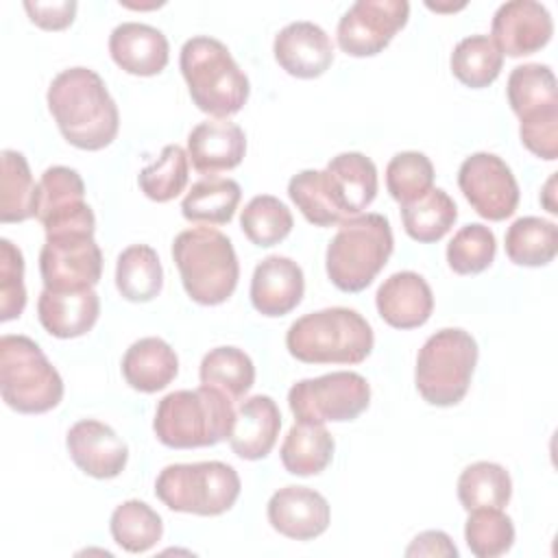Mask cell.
I'll return each mask as SVG.
<instances>
[{"mask_svg": "<svg viewBox=\"0 0 558 558\" xmlns=\"http://www.w3.org/2000/svg\"><path fill=\"white\" fill-rule=\"evenodd\" d=\"M495 253V233L482 222H471L458 229L447 244V264L458 275H477L493 264Z\"/></svg>", "mask_w": 558, "mask_h": 558, "instance_id": "obj_41", "label": "cell"}, {"mask_svg": "<svg viewBox=\"0 0 558 558\" xmlns=\"http://www.w3.org/2000/svg\"><path fill=\"white\" fill-rule=\"evenodd\" d=\"M246 153L244 131L227 120L211 118L198 122L187 135V157L201 174H216L240 166Z\"/></svg>", "mask_w": 558, "mask_h": 558, "instance_id": "obj_22", "label": "cell"}, {"mask_svg": "<svg viewBox=\"0 0 558 558\" xmlns=\"http://www.w3.org/2000/svg\"><path fill=\"white\" fill-rule=\"evenodd\" d=\"M375 338L368 320L351 307H325L296 318L286 347L305 364H360L373 351Z\"/></svg>", "mask_w": 558, "mask_h": 558, "instance_id": "obj_2", "label": "cell"}, {"mask_svg": "<svg viewBox=\"0 0 558 558\" xmlns=\"http://www.w3.org/2000/svg\"><path fill=\"white\" fill-rule=\"evenodd\" d=\"M408 15L405 0H357L338 22V46L351 57H373L405 26Z\"/></svg>", "mask_w": 558, "mask_h": 558, "instance_id": "obj_13", "label": "cell"}, {"mask_svg": "<svg viewBox=\"0 0 558 558\" xmlns=\"http://www.w3.org/2000/svg\"><path fill=\"white\" fill-rule=\"evenodd\" d=\"M458 185L469 205L486 220H506L519 205V185L510 166L493 153H473L458 170Z\"/></svg>", "mask_w": 558, "mask_h": 558, "instance_id": "obj_14", "label": "cell"}, {"mask_svg": "<svg viewBox=\"0 0 558 558\" xmlns=\"http://www.w3.org/2000/svg\"><path fill=\"white\" fill-rule=\"evenodd\" d=\"M506 94L510 109L521 122L558 111V83L545 63L517 65L508 76Z\"/></svg>", "mask_w": 558, "mask_h": 558, "instance_id": "obj_27", "label": "cell"}, {"mask_svg": "<svg viewBox=\"0 0 558 558\" xmlns=\"http://www.w3.org/2000/svg\"><path fill=\"white\" fill-rule=\"evenodd\" d=\"M554 22L545 4L534 0H510L499 4L490 24V39L501 54L525 57L549 44Z\"/></svg>", "mask_w": 558, "mask_h": 558, "instance_id": "obj_15", "label": "cell"}, {"mask_svg": "<svg viewBox=\"0 0 558 558\" xmlns=\"http://www.w3.org/2000/svg\"><path fill=\"white\" fill-rule=\"evenodd\" d=\"M240 227L255 246L268 248L290 235L294 220L286 203H281L277 196L259 194L244 205Z\"/></svg>", "mask_w": 558, "mask_h": 558, "instance_id": "obj_38", "label": "cell"}, {"mask_svg": "<svg viewBox=\"0 0 558 558\" xmlns=\"http://www.w3.org/2000/svg\"><path fill=\"white\" fill-rule=\"evenodd\" d=\"M554 185H556V174H551V177L547 179V183H545V187H543V192H541V203H543V207H545L549 214H558V205H556V201H554Z\"/></svg>", "mask_w": 558, "mask_h": 558, "instance_id": "obj_48", "label": "cell"}, {"mask_svg": "<svg viewBox=\"0 0 558 558\" xmlns=\"http://www.w3.org/2000/svg\"><path fill=\"white\" fill-rule=\"evenodd\" d=\"M272 52L281 70L296 78H316L325 74L333 61L329 35L318 24L305 20L283 26L275 37Z\"/></svg>", "mask_w": 558, "mask_h": 558, "instance_id": "obj_18", "label": "cell"}, {"mask_svg": "<svg viewBox=\"0 0 558 558\" xmlns=\"http://www.w3.org/2000/svg\"><path fill=\"white\" fill-rule=\"evenodd\" d=\"M116 288L126 301H153L163 288V268L157 251L148 244L126 246L116 262Z\"/></svg>", "mask_w": 558, "mask_h": 558, "instance_id": "obj_29", "label": "cell"}, {"mask_svg": "<svg viewBox=\"0 0 558 558\" xmlns=\"http://www.w3.org/2000/svg\"><path fill=\"white\" fill-rule=\"evenodd\" d=\"M386 187L390 196L403 205L434 187V166L418 150L397 153L386 166Z\"/></svg>", "mask_w": 558, "mask_h": 558, "instance_id": "obj_43", "label": "cell"}, {"mask_svg": "<svg viewBox=\"0 0 558 558\" xmlns=\"http://www.w3.org/2000/svg\"><path fill=\"white\" fill-rule=\"evenodd\" d=\"M375 305L390 327L414 329L429 320L434 312V294L418 272L401 270L390 275L377 288Z\"/></svg>", "mask_w": 558, "mask_h": 558, "instance_id": "obj_21", "label": "cell"}, {"mask_svg": "<svg viewBox=\"0 0 558 558\" xmlns=\"http://www.w3.org/2000/svg\"><path fill=\"white\" fill-rule=\"evenodd\" d=\"M281 429V414L272 397H248L235 412L229 445L242 460H262L270 453Z\"/></svg>", "mask_w": 558, "mask_h": 558, "instance_id": "obj_25", "label": "cell"}, {"mask_svg": "<svg viewBox=\"0 0 558 558\" xmlns=\"http://www.w3.org/2000/svg\"><path fill=\"white\" fill-rule=\"evenodd\" d=\"M303 292V270L290 257L268 255L253 270L251 303L262 316H286L301 303Z\"/></svg>", "mask_w": 558, "mask_h": 558, "instance_id": "obj_19", "label": "cell"}, {"mask_svg": "<svg viewBox=\"0 0 558 558\" xmlns=\"http://www.w3.org/2000/svg\"><path fill=\"white\" fill-rule=\"evenodd\" d=\"M371 401L366 377L353 371H336L301 379L288 390V405L296 421L344 423L357 418Z\"/></svg>", "mask_w": 558, "mask_h": 558, "instance_id": "obj_10", "label": "cell"}, {"mask_svg": "<svg viewBox=\"0 0 558 558\" xmlns=\"http://www.w3.org/2000/svg\"><path fill=\"white\" fill-rule=\"evenodd\" d=\"M37 214V185L28 161L17 150H2L0 222H24Z\"/></svg>", "mask_w": 558, "mask_h": 558, "instance_id": "obj_33", "label": "cell"}, {"mask_svg": "<svg viewBox=\"0 0 558 558\" xmlns=\"http://www.w3.org/2000/svg\"><path fill=\"white\" fill-rule=\"evenodd\" d=\"M179 65L192 102L201 111L229 118L246 105L248 78L222 41L207 35L187 39L181 46Z\"/></svg>", "mask_w": 558, "mask_h": 558, "instance_id": "obj_4", "label": "cell"}, {"mask_svg": "<svg viewBox=\"0 0 558 558\" xmlns=\"http://www.w3.org/2000/svg\"><path fill=\"white\" fill-rule=\"evenodd\" d=\"M331 201L344 220L360 216L377 196V168L364 153H340L323 170Z\"/></svg>", "mask_w": 558, "mask_h": 558, "instance_id": "obj_20", "label": "cell"}, {"mask_svg": "<svg viewBox=\"0 0 558 558\" xmlns=\"http://www.w3.org/2000/svg\"><path fill=\"white\" fill-rule=\"evenodd\" d=\"M0 392L22 414H44L63 399V379L28 336L0 338Z\"/></svg>", "mask_w": 558, "mask_h": 558, "instance_id": "obj_7", "label": "cell"}, {"mask_svg": "<svg viewBox=\"0 0 558 558\" xmlns=\"http://www.w3.org/2000/svg\"><path fill=\"white\" fill-rule=\"evenodd\" d=\"M24 257L7 238L0 240V320H13L24 312Z\"/></svg>", "mask_w": 558, "mask_h": 558, "instance_id": "obj_44", "label": "cell"}, {"mask_svg": "<svg viewBox=\"0 0 558 558\" xmlns=\"http://www.w3.org/2000/svg\"><path fill=\"white\" fill-rule=\"evenodd\" d=\"M233 401L216 388L174 390L155 410L153 429L161 445L170 449L214 447L229 438L233 429Z\"/></svg>", "mask_w": 558, "mask_h": 558, "instance_id": "obj_3", "label": "cell"}, {"mask_svg": "<svg viewBox=\"0 0 558 558\" xmlns=\"http://www.w3.org/2000/svg\"><path fill=\"white\" fill-rule=\"evenodd\" d=\"M519 135L530 153L541 159L554 161L558 157V111L521 122Z\"/></svg>", "mask_w": 558, "mask_h": 558, "instance_id": "obj_45", "label": "cell"}, {"mask_svg": "<svg viewBox=\"0 0 558 558\" xmlns=\"http://www.w3.org/2000/svg\"><path fill=\"white\" fill-rule=\"evenodd\" d=\"M504 68V54L488 35H471L456 44L451 52L453 76L473 89L488 87Z\"/></svg>", "mask_w": 558, "mask_h": 558, "instance_id": "obj_37", "label": "cell"}, {"mask_svg": "<svg viewBox=\"0 0 558 558\" xmlns=\"http://www.w3.org/2000/svg\"><path fill=\"white\" fill-rule=\"evenodd\" d=\"M166 35L142 22H122L109 35V54L118 68L135 76H155L168 65Z\"/></svg>", "mask_w": 558, "mask_h": 558, "instance_id": "obj_23", "label": "cell"}, {"mask_svg": "<svg viewBox=\"0 0 558 558\" xmlns=\"http://www.w3.org/2000/svg\"><path fill=\"white\" fill-rule=\"evenodd\" d=\"M172 257L187 296L201 305L225 303L240 279V264L231 240L211 227L181 231L172 242Z\"/></svg>", "mask_w": 558, "mask_h": 558, "instance_id": "obj_5", "label": "cell"}, {"mask_svg": "<svg viewBox=\"0 0 558 558\" xmlns=\"http://www.w3.org/2000/svg\"><path fill=\"white\" fill-rule=\"evenodd\" d=\"M113 541L131 554H144L153 549L163 534L161 517L140 499L122 501L109 519Z\"/></svg>", "mask_w": 558, "mask_h": 558, "instance_id": "obj_35", "label": "cell"}, {"mask_svg": "<svg viewBox=\"0 0 558 558\" xmlns=\"http://www.w3.org/2000/svg\"><path fill=\"white\" fill-rule=\"evenodd\" d=\"M477 364V342L460 327H445L432 333L418 351L414 381L418 395L438 408L464 399Z\"/></svg>", "mask_w": 558, "mask_h": 558, "instance_id": "obj_8", "label": "cell"}, {"mask_svg": "<svg viewBox=\"0 0 558 558\" xmlns=\"http://www.w3.org/2000/svg\"><path fill=\"white\" fill-rule=\"evenodd\" d=\"M100 299L94 288L81 290H41L37 299V318L54 338L85 336L98 320Z\"/></svg>", "mask_w": 558, "mask_h": 558, "instance_id": "obj_24", "label": "cell"}, {"mask_svg": "<svg viewBox=\"0 0 558 558\" xmlns=\"http://www.w3.org/2000/svg\"><path fill=\"white\" fill-rule=\"evenodd\" d=\"M288 196L307 222L316 227L342 225L344 218L336 209L323 170H301L288 183Z\"/></svg>", "mask_w": 558, "mask_h": 558, "instance_id": "obj_42", "label": "cell"}, {"mask_svg": "<svg viewBox=\"0 0 558 558\" xmlns=\"http://www.w3.org/2000/svg\"><path fill=\"white\" fill-rule=\"evenodd\" d=\"M464 541L473 556L497 558L506 554L514 543L512 519L501 508L469 510Z\"/></svg>", "mask_w": 558, "mask_h": 558, "instance_id": "obj_39", "label": "cell"}, {"mask_svg": "<svg viewBox=\"0 0 558 558\" xmlns=\"http://www.w3.org/2000/svg\"><path fill=\"white\" fill-rule=\"evenodd\" d=\"M65 447L72 462L96 480L118 477L129 460L126 442L96 418L76 421L65 436Z\"/></svg>", "mask_w": 558, "mask_h": 558, "instance_id": "obj_16", "label": "cell"}, {"mask_svg": "<svg viewBox=\"0 0 558 558\" xmlns=\"http://www.w3.org/2000/svg\"><path fill=\"white\" fill-rule=\"evenodd\" d=\"M268 523L294 541H312L329 527L327 499L307 486H283L268 499Z\"/></svg>", "mask_w": 558, "mask_h": 558, "instance_id": "obj_17", "label": "cell"}, {"mask_svg": "<svg viewBox=\"0 0 558 558\" xmlns=\"http://www.w3.org/2000/svg\"><path fill=\"white\" fill-rule=\"evenodd\" d=\"M238 471L220 460L168 464L155 482V495L174 512L218 517L240 497Z\"/></svg>", "mask_w": 558, "mask_h": 558, "instance_id": "obj_9", "label": "cell"}, {"mask_svg": "<svg viewBox=\"0 0 558 558\" xmlns=\"http://www.w3.org/2000/svg\"><path fill=\"white\" fill-rule=\"evenodd\" d=\"M198 377L203 386L216 388L231 401H235L251 390L255 381V366L242 349L216 347L209 353H205L198 368Z\"/></svg>", "mask_w": 558, "mask_h": 558, "instance_id": "obj_34", "label": "cell"}, {"mask_svg": "<svg viewBox=\"0 0 558 558\" xmlns=\"http://www.w3.org/2000/svg\"><path fill=\"white\" fill-rule=\"evenodd\" d=\"M458 218V207L453 198L440 190L432 187L423 196L401 205V220L405 233L423 244L438 242L453 227Z\"/></svg>", "mask_w": 558, "mask_h": 558, "instance_id": "obj_31", "label": "cell"}, {"mask_svg": "<svg viewBox=\"0 0 558 558\" xmlns=\"http://www.w3.org/2000/svg\"><path fill=\"white\" fill-rule=\"evenodd\" d=\"M558 253V227L538 216L517 218L506 231V255L517 266H545Z\"/></svg>", "mask_w": 558, "mask_h": 558, "instance_id": "obj_32", "label": "cell"}, {"mask_svg": "<svg viewBox=\"0 0 558 558\" xmlns=\"http://www.w3.org/2000/svg\"><path fill=\"white\" fill-rule=\"evenodd\" d=\"M39 272L46 290L94 288L102 275V253L94 233L46 235Z\"/></svg>", "mask_w": 558, "mask_h": 558, "instance_id": "obj_12", "label": "cell"}, {"mask_svg": "<svg viewBox=\"0 0 558 558\" xmlns=\"http://www.w3.org/2000/svg\"><path fill=\"white\" fill-rule=\"evenodd\" d=\"M395 240L386 216L360 214L340 225L325 255L329 281L342 292H362L392 255Z\"/></svg>", "mask_w": 558, "mask_h": 558, "instance_id": "obj_6", "label": "cell"}, {"mask_svg": "<svg viewBox=\"0 0 558 558\" xmlns=\"http://www.w3.org/2000/svg\"><path fill=\"white\" fill-rule=\"evenodd\" d=\"M405 556H447L456 558L458 549L451 543V538L440 530H427L414 536V541L408 545Z\"/></svg>", "mask_w": 558, "mask_h": 558, "instance_id": "obj_47", "label": "cell"}, {"mask_svg": "<svg viewBox=\"0 0 558 558\" xmlns=\"http://www.w3.org/2000/svg\"><path fill=\"white\" fill-rule=\"evenodd\" d=\"M179 373V357L174 349L157 338L135 340L122 357V375L133 390L157 392L163 390Z\"/></svg>", "mask_w": 558, "mask_h": 558, "instance_id": "obj_26", "label": "cell"}, {"mask_svg": "<svg viewBox=\"0 0 558 558\" xmlns=\"http://www.w3.org/2000/svg\"><path fill=\"white\" fill-rule=\"evenodd\" d=\"M242 198L240 183L227 177H205L196 181L181 203V214L198 225L231 222Z\"/></svg>", "mask_w": 558, "mask_h": 558, "instance_id": "obj_30", "label": "cell"}, {"mask_svg": "<svg viewBox=\"0 0 558 558\" xmlns=\"http://www.w3.org/2000/svg\"><path fill=\"white\" fill-rule=\"evenodd\" d=\"M24 9L33 24H37L44 31H63L74 22L76 15V2L63 0V2H24Z\"/></svg>", "mask_w": 558, "mask_h": 558, "instance_id": "obj_46", "label": "cell"}, {"mask_svg": "<svg viewBox=\"0 0 558 558\" xmlns=\"http://www.w3.org/2000/svg\"><path fill=\"white\" fill-rule=\"evenodd\" d=\"M46 100L61 135L72 146L100 150L116 140L120 126L118 105L94 70L76 65L59 72L48 87Z\"/></svg>", "mask_w": 558, "mask_h": 558, "instance_id": "obj_1", "label": "cell"}, {"mask_svg": "<svg viewBox=\"0 0 558 558\" xmlns=\"http://www.w3.org/2000/svg\"><path fill=\"white\" fill-rule=\"evenodd\" d=\"M46 235L94 233L96 218L85 203V183L74 168H46L37 183V214Z\"/></svg>", "mask_w": 558, "mask_h": 558, "instance_id": "obj_11", "label": "cell"}, {"mask_svg": "<svg viewBox=\"0 0 558 558\" xmlns=\"http://www.w3.org/2000/svg\"><path fill=\"white\" fill-rule=\"evenodd\" d=\"M333 436L323 423L296 421L281 445V462L288 473L310 477L325 471L333 458Z\"/></svg>", "mask_w": 558, "mask_h": 558, "instance_id": "obj_28", "label": "cell"}, {"mask_svg": "<svg viewBox=\"0 0 558 558\" xmlns=\"http://www.w3.org/2000/svg\"><path fill=\"white\" fill-rule=\"evenodd\" d=\"M512 495L510 473L495 462H473L458 477V499L464 510L504 508Z\"/></svg>", "mask_w": 558, "mask_h": 558, "instance_id": "obj_36", "label": "cell"}, {"mask_svg": "<svg viewBox=\"0 0 558 558\" xmlns=\"http://www.w3.org/2000/svg\"><path fill=\"white\" fill-rule=\"evenodd\" d=\"M187 163L190 157L179 144L163 146L157 161L146 166L137 177L142 192L157 203L172 201L187 185Z\"/></svg>", "mask_w": 558, "mask_h": 558, "instance_id": "obj_40", "label": "cell"}]
</instances>
